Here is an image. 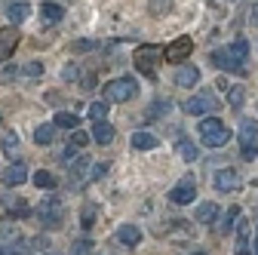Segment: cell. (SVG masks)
<instances>
[{
  "mask_svg": "<svg viewBox=\"0 0 258 255\" xmlns=\"http://www.w3.org/2000/svg\"><path fill=\"white\" fill-rule=\"evenodd\" d=\"M52 255H55V252H52Z\"/></svg>",
  "mask_w": 258,
  "mask_h": 255,
  "instance_id": "cell-45",
  "label": "cell"
},
{
  "mask_svg": "<svg viewBox=\"0 0 258 255\" xmlns=\"http://www.w3.org/2000/svg\"><path fill=\"white\" fill-rule=\"evenodd\" d=\"M34 184H37L40 190H52V187L58 184V178H55L49 169H37V172H34Z\"/></svg>",
  "mask_w": 258,
  "mask_h": 255,
  "instance_id": "cell-23",
  "label": "cell"
},
{
  "mask_svg": "<svg viewBox=\"0 0 258 255\" xmlns=\"http://www.w3.org/2000/svg\"><path fill=\"white\" fill-rule=\"evenodd\" d=\"M136 92H139V83H136L133 77H117V80L105 83V99H108V102H114V105L129 102Z\"/></svg>",
  "mask_w": 258,
  "mask_h": 255,
  "instance_id": "cell-3",
  "label": "cell"
},
{
  "mask_svg": "<svg viewBox=\"0 0 258 255\" xmlns=\"http://www.w3.org/2000/svg\"><path fill=\"white\" fill-rule=\"evenodd\" d=\"M83 86L92 89V86H95V74H86V77H83Z\"/></svg>",
  "mask_w": 258,
  "mask_h": 255,
  "instance_id": "cell-40",
  "label": "cell"
},
{
  "mask_svg": "<svg viewBox=\"0 0 258 255\" xmlns=\"http://www.w3.org/2000/svg\"><path fill=\"white\" fill-rule=\"evenodd\" d=\"M157 145H160V139L151 136V133H136V136H133V148H136V151H154Z\"/></svg>",
  "mask_w": 258,
  "mask_h": 255,
  "instance_id": "cell-19",
  "label": "cell"
},
{
  "mask_svg": "<svg viewBox=\"0 0 258 255\" xmlns=\"http://www.w3.org/2000/svg\"><path fill=\"white\" fill-rule=\"evenodd\" d=\"M25 178H28V169H25V163H13L10 169H4V172H0V181H4L7 187L25 184Z\"/></svg>",
  "mask_w": 258,
  "mask_h": 255,
  "instance_id": "cell-12",
  "label": "cell"
},
{
  "mask_svg": "<svg viewBox=\"0 0 258 255\" xmlns=\"http://www.w3.org/2000/svg\"><path fill=\"white\" fill-rule=\"evenodd\" d=\"M237 218H240V209L234 206V209L228 212V218H224V221H221V234H228V231H231V225H237Z\"/></svg>",
  "mask_w": 258,
  "mask_h": 255,
  "instance_id": "cell-34",
  "label": "cell"
},
{
  "mask_svg": "<svg viewBox=\"0 0 258 255\" xmlns=\"http://www.w3.org/2000/svg\"><path fill=\"white\" fill-rule=\"evenodd\" d=\"M212 184H215V190H221V194H231V190L240 187V175H237V169H218L212 175Z\"/></svg>",
  "mask_w": 258,
  "mask_h": 255,
  "instance_id": "cell-10",
  "label": "cell"
},
{
  "mask_svg": "<svg viewBox=\"0 0 258 255\" xmlns=\"http://www.w3.org/2000/svg\"><path fill=\"white\" fill-rule=\"evenodd\" d=\"M200 80V71L197 68H194V65H184V68H178L175 71V86H194V83H197Z\"/></svg>",
  "mask_w": 258,
  "mask_h": 255,
  "instance_id": "cell-17",
  "label": "cell"
},
{
  "mask_svg": "<svg viewBox=\"0 0 258 255\" xmlns=\"http://www.w3.org/2000/svg\"><path fill=\"white\" fill-rule=\"evenodd\" d=\"M16 148H19V136H16V133H10V136H4V151H7L10 157L16 154Z\"/></svg>",
  "mask_w": 258,
  "mask_h": 255,
  "instance_id": "cell-35",
  "label": "cell"
},
{
  "mask_svg": "<svg viewBox=\"0 0 258 255\" xmlns=\"http://www.w3.org/2000/svg\"><path fill=\"white\" fill-rule=\"evenodd\" d=\"M80 225H83V231H89V228L95 225V206H83V212H80Z\"/></svg>",
  "mask_w": 258,
  "mask_h": 255,
  "instance_id": "cell-31",
  "label": "cell"
},
{
  "mask_svg": "<svg viewBox=\"0 0 258 255\" xmlns=\"http://www.w3.org/2000/svg\"><path fill=\"white\" fill-rule=\"evenodd\" d=\"M169 200L178 203V206H187L197 200V184H194V178H181L172 190H169Z\"/></svg>",
  "mask_w": 258,
  "mask_h": 255,
  "instance_id": "cell-8",
  "label": "cell"
},
{
  "mask_svg": "<svg viewBox=\"0 0 258 255\" xmlns=\"http://www.w3.org/2000/svg\"><path fill=\"white\" fill-rule=\"evenodd\" d=\"M28 16H31V4H25V0H19V4H10V19H13L16 25H22Z\"/></svg>",
  "mask_w": 258,
  "mask_h": 255,
  "instance_id": "cell-24",
  "label": "cell"
},
{
  "mask_svg": "<svg viewBox=\"0 0 258 255\" xmlns=\"http://www.w3.org/2000/svg\"><path fill=\"white\" fill-rule=\"evenodd\" d=\"M117 240H120L123 246L133 249V246H139V243H142V231H139L136 225H120V228H117Z\"/></svg>",
  "mask_w": 258,
  "mask_h": 255,
  "instance_id": "cell-15",
  "label": "cell"
},
{
  "mask_svg": "<svg viewBox=\"0 0 258 255\" xmlns=\"http://www.w3.org/2000/svg\"><path fill=\"white\" fill-rule=\"evenodd\" d=\"M19 46V31L16 28H0V61H7Z\"/></svg>",
  "mask_w": 258,
  "mask_h": 255,
  "instance_id": "cell-11",
  "label": "cell"
},
{
  "mask_svg": "<svg viewBox=\"0 0 258 255\" xmlns=\"http://www.w3.org/2000/svg\"><path fill=\"white\" fill-rule=\"evenodd\" d=\"M89 142V133H74V139H71V148H83Z\"/></svg>",
  "mask_w": 258,
  "mask_h": 255,
  "instance_id": "cell-39",
  "label": "cell"
},
{
  "mask_svg": "<svg viewBox=\"0 0 258 255\" xmlns=\"http://www.w3.org/2000/svg\"><path fill=\"white\" fill-rule=\"evenodd\" d=\"M22 74L25 77H43V65L40 61H28V65H22Z\"/></svg>",
  "mask_w": 258,
  "mask_h": 255,
  "instance_id": "cell-33",
  "label": "cell"
},
{
  "mask_svg": "<svg viewBox=\"0 0 258 255\" xmlns=\"http://www.w3.org/2000/svg\"><path fill=\"white\" fill-rule=\"evenodd\" d=\"M218 206L212 203V200H206V203H200L197 206V221H203V225H215V221H218Z\"/></svg>",
  "mask_w": 258,
  "mask_h": 255,
  "instance_id": "cell-18",
  "label": "cell"
},
{
  "mask_svg": "<svg viewBox=\"0 0 258 255\" xmlns=\"http://www.w3.org/2000/svg\"><path fill=\"white\" fill-rule=\"evenodd\" d=\"M228 102H231L234 111H240L243 102H246V89H243V86H231V89H228Z\"/></svg>",
  "mask_w": 258,
  "mask_h": 255,
  "instance_id": "cell-26",
  "label": "cell"
},
{
  "mask_svg": "<svg viewBox=\"0 0 258 255\" xmlns=\"http://www.w3.org/2000/svg\"><path fill=\"white\" fill-rule=\"evenodd\" d=\"M228 52H231V55H234V58L240 61V65H243V61L249 58V43H246V40H237V43H234V46H231Z\"/></svg>",
  "mask_w": 258,
  "mask_h": 255,
  "instance_id": "cell-29",
  "label": "cell"
},
{
  "mask_svg": "<svg viewBox=\"0 0 258 255\" xmlns=\"http://www.w3.org/2000/svg\"><path fill=\"white\" fill-rule=\"evenodd\" d=\"M89 136H92V142H95V145H111L117 133H114V126H111V123L105 120V123H95Z\"/></svg>",
  "mask_w": 258,
  "mask_h": 255,
  "instance_id": "cell-14",
  "label": "cell"
},
{
  "mask_svg": "<svg viewBox=\"0 0 258 255\" xmlns=\"http://www.w3.org/2000/svg\"><path fill=\"white\" fill-rule=\"evenodd\" d=\"M77 123H80V117L68 114V111H58L55 120H52V126H58V130H77Z\"/></svg>",
  "mask_w": 258,
  "mask_h": 255,
  "instance_id": "cell-21",
  "label": "cell"
},
{
  "mask_svg": "<svg viewBox=\"0 0 258 255\" xmlns=\"http://www.w3.org/2000/svg\"><path fill=\"white\" fill-rule=\"evenodd\" d=\"M209 61H212L215 68H221V71H234V74H243L246 77V65H240V61L228 49H212L209 52Z\"/></svg>",
  "mask_w": 258,
  "mask_h": 255,
  "instance_id": "cell-7",
  "label": "cell"
},
{
  "mask_svg": "<svg viewBox=\"0 0 258 255\" xmlns=\"http://www.w3.org/2000/svg\"><path fill=\"white\" fill-rule=\"evenodd\" d=\"M163 10H169V0H151V13L163 16Z\"/></svg>",
  "mask_w": 258,
  "mask_h": 255,
  "instance_id": "cell-38",
  "label": "cell"
},
{
  "mask_svg": "<svg viewBox=\"0 0 258 255\" xmlns=\"http://www.w3.org/2000/svg\"><path fill=\"white\" fill-rule=\"evenodd\" d=\"M7 206H10L7 212H10V215H16V218H28V215H31V206H28L25 200H10Z\"/></svg>",
  "mask_w": 258,
  "mask_h": 255,
  "instance_id": "cell-28",
  "label": "cell"
},
{
  "mask_svg": "<svg viewBox=\"0 0 258 255\" xmlns=\"http://www.w3.org/2000/svg\"><path fill=\"white\" fill-rule=\"evenodd\" d=\"M258 126L252 120H243V136H240V154H243V160H255L258 157Z\"/></svg>",
  "mask_w": 258,
  "mask_h": 255,
  "instance_id": "cell-6",
  "label": "cell"
},
{
  "mask_svg": "<svg viewBox=\"0 0 258 255\" xmlns=\"http://www.w3.org/2000/svg\"><path fill=\"white\" fill-rule=\"evenodd\" d=\"M175 151H178V157H181L184 163H194V160H197V157H200L197 145H194V142H187V139H181V142L175 145Z\"/></svg>",
  "mask_w": 258,
  "mask_h": 255,
  "instance_id": "cell-20",
  "label": "cell"
},
{
  "mask_svg": "<svg viewBox=\"0 0 258 255\" xmlns=\"http://www.w3.org/2000/svg\"><path fill=\"white\" fill-rule=\"evenodd\" d=\"M255 255H258V237H255Z\"/></svg>",
  "mask_w": 258,
  "mask_h": 255,
  "instance_id": "cell-42",
  "label": "cell"
},
{
  "mask_svg": "<svg viewBox=\"0 0 258 255\" xmlns=\"http://www.w3.org/2000/svg\"><path fill=\"white\" fill-rule=\"evenodd\" d=\"M89 166H92L89 157H77V160H71V181H74V187H80V181L89 178Z\"/></svg>",
  "mask_w": 258,
  "mask_h": 255,
  "instance_id": "cell-13",
  "label": "cell"
},
{
  "mask_svg": "<svg viewBox=\"0 0 258 255\" xmlns=\"http://www.w3.org/2000/svg\"><path fill=\"white\" fill-rule=\"evenodd\" d=\"M0 120H4V117H0Z\"/></svg>",
  "mask_w": 258,
  "mask_h": 255,
  "instance_id": "cell-44",
  "label": "cell"
},
{
  "mask_svg": "<svg viewBox=\"0 0 258 255\" xmlns=\"http://www.w3.org/2000/svg\"><path fill=\"white\" fill-rule=\"evenodd\" d=\"M105 172H108V163H105V160L92 163V166H89V178H86V181H99V178H102Z\"/></svg>",
  "mask_w": 258,
  "mask_h": 255,
  "instance_id": "cell-32",
  "label": "cell"
},
{
  "mask_svg": "<svg viewBox=\"0 0 258 255\" xmlns=\"http://www.w3.org/2000/svg\"><path fill=\"white\" fill-rule=\"evenodd\" d=\"M105 117H108V102H92L89 105V120L92 123H105Z\"/></svg>",
  "mask_w": 258,
  "mask_h": 255,
  "instance_id": "cell-25",
  "label": "cell"
},
{
  "mask_svg": "<svg viewBox=\"0 0 258 255\" xmlns=\"http://www.w3.org/2000/svg\"><path fill=\"white\" fill-rule=\"evenodd\" d=\"M194 255H206V252H194Z\"/></svg>",
  "mask_w": 258,
  "mask_h": 255,
  "instance_id": "cell-43",
  "label": "cell"
},
{
  "mask_svg": "<svg viewBox=\"0 0 258 255\" xmlns=\"http://www.w3.org/2000/svg\"><path fill=\"white\" fill-rule=\"evenodd\" d=\"M184 111H187L190 117H206V114L218 111V99H215L212 92H203V95H194V99H187Z\"/></svg>",
  "mask_w": 258,
  "mask_h": 255,
  "instance_id": "cell-5",
  "label": "cell"
},
{
  "mask_svg": "<svg viewBox=\"0 0 258 255\" xmlns=\"http://www.w3.org/2000/svg\"><path fill=\"white\" fill-rule=\"evenodd\" d=\"M77 77H80V65H77V61L61 71V80H68V83H71V80H77Z\"/></svg>",
  "mask_w": 258,
  "mask_h": 255,
  "instance_id": "cell-37",
  "label": "cell"
},
{
  "mask_svg": "<svg viewBox=\"0 0 258 255\" xmlns=\"http://www.w3.org/2000/svg\"><path fill=\"white\" fill-rule=\"evenodd\" d=\"M0 255H31L22 243H16V246H0Z\"/></svg>",
  "mask_w": 258,
  "mask_h": 255,
  "instance_id": "cell-36",
  "label": "cell"
},
{
  "mask_svg": "<svg viewBox=\"0 0 258 255\" xmlns=\"http://www.w3.org/2000/svg\"><path fill=\"white\" fill-rule=\"evenodd\" d=\"M237 255H249V221L237 218Z\"/></svg>",
  "mask_w": 258,
  "mask_h": 255,
  "instance_id": "cell-16",
  "label": "cell"
},
{
  "mask_svg": "<svg viewBox=\"0 0 258 255\" xmlns=\"http://www.w3.org/2000/svg\"><path fill=\"white\" fill-rule=\"evenodd\" d=\"M68 255H92V243L89 240H77V243H71Z\"/></svg>",
  "mask_w": 258,
  "mask_h": 255,
  "instance_id": "cell-30",
  "label": "cell"
},
{
  "mask_svg": "<svg viewBox=\"0 0 258 255\" xmlns=\"http://www.w3.org/2000/svg\"><path fill=\"white\" fill-rule=\"evenodd\" d=\"M31 246H34V249H46V237H37V240L31 243Z\"/></svg>",
  "mask_w": 258,
  "mask_h": 255,
  "instance_id": "cell-41",
  "label": "cell"
},
{
  "mask_svg": "<svg viewBox=\"0 0 258 255\" xmlns=\"http://www.w3.org/2000/svg\"><path fill=\"white\" fill-rule=\"evenodd\" d=\"M190 52H194V40H190V37H178V40H172V43L163 49L166 61H184Z\"/></svg>",
  "mask_w": 258,
  "mask_h": 255,
  "instance_id": "cell-9",
  "label": "cell"
},
{
  "mask_svg": "<svg viewBox=\"0 0 258 255\" xmlns=\"http://www.w3.org/2000/svg\"><path fill=\"white\" fill-rule=\"evenodd\" d=\"M61 13H64V10H61L58 4H43V7H40L43 22H58V19H61Z\"/></svg>",
  "mask_w": 258,
  "mask_h": 255,
  "instance_id": "cell-27",
  "label": "cell"
},
{
  "mask_svg": "<svg viewBox=\"0 0 258 255\" xmlns=\"http://www.w3.org/2000/svg\"><path fill=\"white\" fill-rule=\"evenodd\" d=\"M37 221H40V228H58L61 221H64V206H61V200L58 197H49V200H43L40 206H37Z\"/></svg>",
  "mask_w": 258,
  "mask_h": 255,
  "instance_id": "cell-2",
  "label": "cell"
},
{
  "mask_svg": "<svg viewBox=\"0 0 258 255\" xmlns=\"http://www.w3.org/2000/svg\"><path fill=\"white\" fill-rule=\"evenodd\" d=\"M52 139H55V126L52 123H40L34 130V142L37 145H52Z\"/></svg>",
  "mask_w": 258,
  "mask_h": 255,
  "instance_id": "cell-22",
  "label": "cell"
},
{
  "mask_svg": "<svg viewBox=\"0 0 258 255\" xmlns=\"http://www.w3.org/2000/svg\"><path fill=\"white\" fill-rule=\"evenodd\" d=\"M160 58H163V49H160V46H154V43H142V46L136 49V68H139V74L154 77Z\"/></svg>",
  "mask_w": 258,
  "mask_h": 255,
  "instance_id": "cell-4",
  "label": "cell"
},
{
  "mask_svg": "<svg viewBox=\"0 0 258 255\" xmlns=\"http://www.w3.org/2000/svg\"><path fill=\"white\" fill-rule=\"evenodd\" d=\"M197 133H200L203 145H209V148H224V145L231 142V130L218 117H203L200 126H197Z\"/></svg>",
  "mask_w": 258,
  "mask_h": 255,
  "instance_id": "cell-1",
  "label": "cell"
}]
</instances>
